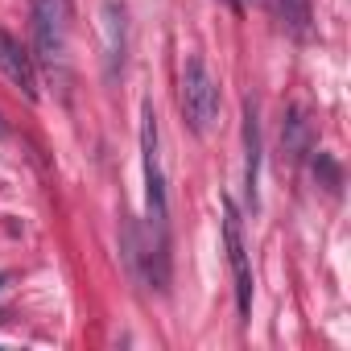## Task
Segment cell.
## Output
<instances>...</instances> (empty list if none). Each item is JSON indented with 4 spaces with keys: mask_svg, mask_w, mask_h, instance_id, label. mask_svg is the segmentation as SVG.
Masks as SVG:
<instances>
[{
    "mask_svg": "<svg viewBox=\"0 0 351 351\" xmlns=\"http://www.w3.org/2000/svg\"><path fill=\"white\" fill-rule=\"evenodd\" d=\"M34 62L50 75L66 66V46H71V0H34Z\"/></svg>",
    "mask_w": 351,
    "mask_h": 351,
    "instance_id": "1",
    "label": "cell"
},
{
    "mask_svg": "<svg viewBox=\"0 0 351 351\" xmlns=\"http://www.w3.org/2000/svg\"><path fill=\"white\" fill-rule=\"evenodd\" d=\"M182 116L191 120L195 132H211L215 116H219V79L211 75V66L195 54L186 66H182Z\"/></svg>",
    "mask_w": 351,
    "mask_h": 351,
    "instance_id": "2",
    "label": "cell"
},
{
    "mask_svg": "<svg viewBox=\"0 0 351 351\" xmlns=\"http://www.w3.org/2000/svg\"><path fill=\"white\" fill-rule=\"evenodd\" d=\"M141 157H145V207H149V223H153L157 236H165L169 203H165V169H161V145H157L153 104H145V112H141Z\"/></svg>",
    "mask_w": 351,
    "mask_h": 351,
    "instance_id": "3",
    "label": "cell"
},
{
    "mask_svg": "<svg viewBox=\"0 0 351 351\" xmlns=\"http://www.w3.org/2000/svg\"><path fill=\"white\" fill-rule=\"evenodd\" d=\"M223 248H228V265H232V281H236V310H240V318H248L252 314V261H248L236 203H223Z\"/></svg>",
    "mask_w": 351,
    "mask_h": 351,
    "instance_id": "4",
    "label": "cell"
},
{
    "mask_svg": "<svg viewBox=\"0 0 351 351\" xmlns=\"http://www.w3.org/2000/svg\"><path fill=\"white\" fill-rule=\"evenodd\" d=\"M0 71L25 99H38V62L29 46H21V38H13L9 29H0Z\"/></svg>",
    "mask_w": 351,
    "mask_h": 351,
    "instance_id": "5",
    "label": "cell"
},
{
    "mask_svg": "<svg viewBox=\"0 0 351 351\" xmlns=\"http://www.w3.org/2000/svg\"><path fill=\"white\" fill-rule=\"evenodd\" d=\"M277 13H281V29H285L293 42H310V34H314L310 0H277Z\"/></svg>",
    "mask_w": 351,
    "mask_h": 351,
    "instance_id": "6",
    "label": "cell"
},
{
    "mask_svg": "<svg viewBox=\"0 0 351 351\" xmlns=\"http://www.w3.org/2000/svg\"><path fill=\"white\" fill-rule=\"evenodd\" d=\"M281 149L289 153V161H302L310 153V120L302 108H289V116L281 124Z\"/></svg>",
    "mask_w": 351,
    "mask_h": 351,
    "instance_id": "7",
    "label": "cell"
},
{
    "mask_svg": "<svg viewBox=\"0 0 351 351\" xmlns=\"http://www.w3.org/2000/svg\"><path fill=\"white\" fill-rule=\"evenodd\" d=\"M244 141H248V165H244V178H248V195L256 191V173H261V124H256V104H244Z\"/></svg>",
    "mask_w": 351,
    "mask_h": 351,
    "instance_id": "8",
    "label": "cell"
},
{
    "mask_svg": "<svg viewBox=\"0 0 351 351\" xmlns=\"http://www.w3.org/2000/svg\"><path fill=\"white\" fill-rule=\"evenodd\" d=\"M0 132H5V124H0Z\"/></svg>",
    "mask_w": 351,
    "mask_h": 351,
    "instance_id": "9",
    "label": "cell"
}]
</instances>
